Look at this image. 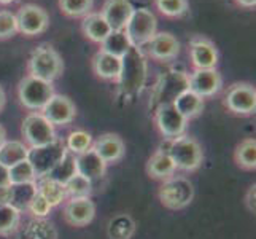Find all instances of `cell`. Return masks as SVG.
<instances>
[{"mask_svg":"<svg viewBox=\"0 0 256 239\" xmlns=\"http://www.w3.org/2000/svg\"><path fill=\"white\" fill-rule=\"evenodd\" d=\"M146 58L142 48L130 47L129 51L121 58V72L118 77V86L122 97H134L142 93L146 83Z\"/></svg>","mask_w":256,"mask_h":239,"instance_id":"1","label":"cell"},{"mask_svg":"<svg viewBox=\"0 0 256 239\" xmlns=\"http://www.w3.org/2000/svg\"><path fill=\"white\" fill-rule=\"evenodd\" d=\"M166 150L172 158L175 169H182L186 172L199 169L202 159H204V152H202L200 144L186 134L167 140Z\"/></svg>","mask_w":256,"mask_h":239,"instance_id":"2","label":"cell"},{"mask_svg":"<svg viewBox=\"0 0 256 239\" xmlns=\"http://www.w3.org/2000/svg\"><path fill=\"white\" fill-rule=\"evenodd\" d=\"M64 70V63L59 53L48 43H43L29 58L28 63V75L40 78L43 82L52 83L56 78L60 77Z\"/></svg>","mask_w":256,"mask_h":239,"instance_id":"3","label":"cell"},{"mask_svg":"<svg viewBox=\"0 0 256 239\" xmlns=\"http://www.w3.org/2000/svg\"><path fill=\"white\" fill-rule=\"evenodd\" d=\"M190 75L183 70H169L160 77L152 91V101H150V109L153 112L161 107V105L174 104L175 99L182 93L188 90Z\"/></svg>","mask_w":256,"mask_h":239,"instance_id":"4","label":"cell"},{"mask_svg":"<svg viewBox=\"0 0 256 239\" xmlns=\"http://www.w3.org/2000/svg\"><path fill=\"white\" fill-rule=\"evenodd\" d=\"M158 196L164 207L170 210H180L191 204L194 198V187L186 177L172 175L162 182Z\"/></svg>","mask_w":256,"mask_h":239,"instance_id":"5","label":"cell"},{"mask_svg":"<svg viewBox=\"0 0 256 239\" xmlns=\"http://www.w3.org/2000/svg\"><path fill=\"white\" fill-rule=\"evenodd\" d=\"M156 16L148 8H134L124 28V34L129 39L130 47L144 48L156 34Z\"/></svg>","mask_w":256,"mask_h":239,"instance_id":"6","label":"cell"},{"mask_svg":"<svg viewBox=\"0 0 256 239\" xmlns=\"http://www.w3.org/2000/svg\"><path fill=\"white\" fill-rule=\"evenodd\" d=\"M52 94H54L52 83L43 82V80L35 78L32 75H26L18 85L20 102L32 112H42V109L45 107Z\"/></svg>","mask_w":256,"mask_h":239,"instance_id":"7","label":"cell"},{"mask_svg":"<svg viewBox=\"0 0 256 239\" xmlns=\"http://www.w3.org/2000/svg\"><path fill=\"white\" fill-rule=\"evenodd\" d=\"M21 132L24 136L26 145L29 148L46 145L58 139L54 126L43 117L42 112H30L29 115H26V118L22 120Z\"/></svg>","mask_w":256,"mask_h":239,"instance_id":"8","label":"cell"},{"mask_svg":"<svg viewBox=\"0 0 256 239\" xmlns=\"http://www.w3.org/2000/svg\"><path fill=\"white\" fill-rule=\"evenodd\" d=\"M66 152H67L66 144H64V140H60V139L52 140V142L46 145L29 148L28 159L34 167L37 179L45 177L52 167L62 159Z\"/></svg>","mask_w":256,"mask_h":239,"instance_id":"9","label":"cell"},{"mask_svg":"<svg viewBox=\"0 0 256 239\" xmlns=\"http://www.w3.org/2000/svg\"><path fill=\"white\" fill-rule=\"evenodd\" d=\"M18 32H21L26 37H35L43 34L50 26V16L42 7L28 4L20 8L16 15Z\"/></svg>","mask_w":256,"mask_h":239,"instance_id":"10","label":"cell"},{"mask_svg":"<svg viewBox=\"0 0 256 239\" xmlns=\"http://www.w3.org/2000/svg\"><path fill=\"white\" fill-rule=\"evenodd\" d=\"M153 113H154L156 128L160 129V132L167 140L180 137L184 134L188 120L174 107V104L161 105V107H158Z\"/></svg>","mask_w":256,"mask_h":239,"instance_id":"11","label":"cell"},{"mask_svg":"<svg viewBox=\"0 0 256 239\" xmlns=\"http://www.w3.org/2000/svg\"><path fill=\"white\" fill-rule=\"evenodd\" d=\"M224 105L236 115H252L256 110V91L248 83H236L224 96Z\"/></svg>","mask_w":256,"mask_h":239,"instance_id":"12","label":"cell"},{"mask_svg":"<svg viewBox=\"0 0 256 239\" xmlns=\"http://www.w3.org/2000/svg\"><path fill=\"white\" fill-rule=\"evenodd\" d=\"M42 115L52 126H64L75 120L76 109L75 104L67 96L52 94L45 107L42 109Z\"/></svg>","mask_w":256,"mask_h":239,"instance_id":"13","label":"cell"},{"mask_svg":"<svg viewBox=\"0 0 256 239\" xmlns=\"http://www.w3.org/2000/svg\"><path fill=\"white\" fill-rule=\"evenodd\" d=\"M188 90L204 97H210L222 90L223 78L216 69H198L190 75Z\"/></svg>","mask_w":256,"mask_h":239,"instance_id":"14","label":"cell"},{"mask_svg":"<svg viewBox=\"0 0 256 239\" xmlns=\"http://www.w3.org/2000/svg\"><path fill=\"white\" fill-rule=\"evenodd\" d=\"M190 58L194 69H215L218 63V50L215 43L202 37V35H196L190 40Z\"/></svg>","mask_w":256,"mask_h":239,"instance_id":"15","label":"cell"},{"mask_svg":"<svg viewBox=\"0 0 256 239\" xmlns=\"http://www.w3.org/2000/svg\"><path fill=\"white\" fill-rule=\"evenodd\" d=\"M64 220L72 226H86L96 215V204L91 198H68L64 204Z\"/></svg>","mask_w":256,"mask_h":239,"instance_id":"16","label":"cell"},{"mask_svg":"<svg viewBox=\"0 0 256 239\" xmlns=\"http://www.w3.org/2000/svg\"><path fill=\"white\" fill-rule=\"evenodd\" d=\"M145 47L150 58L162 63L175 59L180 53V43L170 32H156Z\"/></svg>","mask_w":256,"mask_h":239,"instance_id":"17","label":"cell"},{"mask_svg":"<svg viewBox=\"0 0 256 239\" xmlns=\"http://www.w3.org/2000/svg\"><path fill=\"white\" fill-rule=\"evenodd\" d=\"M132 12L130 0H105L99 13L112 31H124Z\"/></svg>","mask_w":256,"mask_h":239,"instance_id":"18","label":"cell"},{"mask_svg":"<svg viewBox=\"0 0 256 239\" xmlns=\"http://www.w3.org/2000/svg\"><path fill=\"white\" fill-rule=\"evenodd\" d=\"M92 148L107 164L120 161L126 152L122 139L118 134H113V132H107V134L97 137L96 142H92Z\"/></svg>","mask_w":256,"mask_h":239,"instance_id":"19","label":"cell"},{"mask_svg":"<svg viewBox=\"0 0 256 239\" xmlns=\"http://www.w3.org/2000/svg\"><path fill=\"white\" fill-rule=\"evenodd\" d=\"M76 158V172L86 177L88 180H99L105 175V171H107V163L96 153V150L91 147L90 150L75 155Z\"/></svg>","mask_w":256,"mask_h":239,"instance_id":"20","label":"cell"},{"mask_svg":"<svg viewBox=\"0 0 256 239\" xmlns=\"http://www.w3.org/2000/svg\"><path fill=\"white\" fill-rule=\"evenodd\" d=\"M37 191V180L26 183H12L8 187V204L20 212L29 210V206Z\"/></svg>","mask_w":256,"mask_h":239,"instance_id":"21","label":"cell"},{"mask_svg":"<svg viewBox=\"0 0 256 239\" xmlns=\"http://www.w3.org/2000/svg\"><path fill=\"white\" fill-rule=\"evenodd\" d=\"M58 228L46 218L34 217L24 226H21L18 239H58Z\"/></svg>","mask_w":256,"mask_h":239,"instance_id":"22","label":"cell"},{"mask_svg":"<svg viewBox=\"0 0 256 239\" xmlns=\"http://www.w3.org/2000/svg\"><path fill=\"white\" fill-rule=\"evenodd\" d=\"M146 172L150 177H153V179H161V180H166L174 175L175 164L166 148L156 150V152L150 156L146 163Z\"/></svg>","mask_w":256,"mask_h":239,"instance_id":"23","label":"cell"},{"mask_svg":"<svg viewBox=\"0 0 256 239\" xmlns=\"http://www.w3.org/2000/svg\"><path fill=\"white\" fill-rule=\"evenodd\" d=\"M92 70L102 80H118L121 72V58L99 50L92 58Z\"/></svg>","mask_w":256,"mask_h":239,"instance_id":"24","label":"cell"},{"mask_svg":"<svg viewBox=\"0 0 256 239\" xmlns=\"http://www.w3.org/2000/svg\"><path fill=\"white\" fill-rule=\"evenodd\" d=\"M82 31H83L84 37L88 40H91L92 43H99V45L112 32L110 26L105 23V20L100 16V13H92V12L88 13L86 16H83Z\"/></svg>","mask_w":256,"mask_h":239,"instance_id":"25","label":"cell"},{"mask_svg":"<svg viewBox=\"0 0 256 239\" xmlns=\"http://www.w3.org/2000/svg\"><path fill=\"white\" fill-rule=\"evenodd\" d=\"M136 222L129 214H116L107 225L108 239H132L136 234Z\"/></svg>","mask_w":256,"mask_h":239,"instance_id":"26","label":"cell"},{"mask_svg":"<svg viewBox=\"0 0 256 239\" xmlns=\"http://www.w3.org/2000/svg\"><path fill=\"white\" fill-rule=\"evenodd\" d=\"M29 147L21 140H5L0 145V164L12 167L13 164L28 159Z\"/></svg>","mask_w":256,"mask_h":239,"instance_id":"27","label":"cell"},{"mask_svg":"<svg viewBox=\"0 0 256 239\" xmlns=\"http://www.w3.org/2000/svg\"><path fill=\"white\" fill-rule=\"evenodd\" d=\"M174 107L186 120H191V118H196L202 112V109H204V99H202L200 96H198L196 93L186 90L175 99Z\"/></svg>","mask_w":256,"mask_h":239,"instance_id":"28","label":"cell"},{"mask_svg":"<svg viewBox=\"0 0 256 239\" xmlns=\"http://www.w3.org/2000/svg\"><path fill=\"white\" fill-rule=\"evenodd\" d=\"M37 190L52 207L62 204L67 199V191L64 185L51 180L48 177H40V179H37Z\"/></svg>","mask_w":256,"mask_h":239,"instance_id":"29","label":"cell"},{"mask_svg":"<svg viewBox=\"0 0 256 239\" xmlns=\"http://www.w3.org/2000/svg\"><path fill=\"white\" fill-rule=\"evenodd\" d=\"M76 158L74 153L66 152V155L62 156V159L52 167V169L45 175L48 179L54 180L58 183H62L66 185L74 175H76Z\"/></svg>","mask_w":256,"mask_h":239,"instance_id":"30","label":"cell"},{"mask_svg":"<svg viewBox=\"0 0 256 239\" xmlns=\"http://www.w3.org/2000/svg\"><path fill=\"white\" fill-rule=\"evenodd\" d=\"M130 43L129 39L126 37L124 31H112L105 40L100 43V51L108 53L112 56L122 58L129 51Z\"/></svg>","mask_w":256,"mask_h":239,"instance_id":"31","label":"cell"},{"mask_svg":"<svg viewBox=\"0 0 256 239\" xmlns=\"http://www.w3.org/2000/svg\"><path fill=\"white\" fill-rule=\"evenodd\" d=\"M234 159H236L237 166H240L242 169L254 171V167H256V140L244 139L236 148Z\"/></svg>","mask_w":256,"mask_h":239,"instance_id":"32","label":"cell"},{"mask_svg":"<svg viewBox=\"0 0 256 239\" xmlns=\"http://www.w3.org/2000/svg\"><path fill=\"white\" fill-rule=\"evenodd\" d=\"M92 136L90 132H86L83 129H76V131H72L70 134L67 136V140H66V148L67 152L74 153V155H80L86 150H90L92 147Z\"/></svg>","mask_w":256,"mask_h":239,"instance_id":"33","label":"cell"},{"mask_svg":"<svg viewBox=\"0 0 256 239\" xmlns=\"http://www.w3.org/2000/svg\"><path fill=\"white\" fill-rule=\"evenodd\" d=\"M59 10L68 18H83L91 13L94 0H58Z\"/></svg>","mask_w":256,"mask_h":239,"instance_id":"34","label":"cell"},{"mask_svg":"<svg viewBox=\"0 0 256 239\" xmlns=\"http://www.w3.org/2000/svg\"><path fill=\"white\" fill-rule=\"evenodd\" d=\"M21 223V212L10 204H0V234H8L18 229Z\"/></svg>","mask_w":256,"mask_h":239,"instance_id":"35","label":"cell"},{"mask_svg":"<svg viewBox=\"0 0 256 239\" xmlns=\"http://www.w3.org/2000/svg\"><path fill=\"white\" fill-rule=\"evenodd\" d=\"M64 187L67 191V198H90V194L92 191V182L88 180L86 177L76 174Z\"/></svg>","mask_w":256,"mask_h":239,"instance_id":"36","label":"cell"},{"mask_svg":"<svg viewBox=\"0 0 256 239\" xmlns=\"http://www.w3.org/2000/svg\"><path fill=\"white\" fill-rule=\"evenodd\" d=\"M154 7L167 18H182L188 13V0H153Z\"/></svg>","mask_w":256,"mask_h":239,"instance_id":"37","label":"cell"},{"mask_svg":"<svg viewBox=\"0 0 256 239\" xmlns=\"http://www.w3.org/2000/svg\"><path fill=\"white\" fill-rule=\"evenodd\" d=\"M8 172H10V183H26L37 180V175H35V171L29 163V159H24V161H20L12 167H8Z\"/></svg>","mask_w":256,"mask_h":239,"instance_id":"38","label":"cell"},{"mask_svg":"<svg viewBox=\"0 0 256 239\" xmlns=\"http://www.w3.org/2000/svg\"><path fill=\"white\" fill-rule=\"evenodd\" d=\"M18 32L16 16L12 12H0V40L10 39Z\"/></svg>","mask_w":256,"mask_h":239,"instance_id":"39","label":"cell"},{"mask_svg":"<svg viewBox=\"0 0 256 239\" xmlns=\"http://www.w3.org/2000/svg\"><path fill=\"white\" fill-rule=\"evenodd\" d=\"M52 206L50 204V202L42 196V194L37 191V194L34 196L30 206H29V210L34 214V217H38V218H46L50 215Z\"/></svg>","mask_w":256,"mask_h":239,"instance_id":"40","label":"cell"},{"mask_svg":"<svg viewBox=\"0 0 256 239\" xmlns=\"http://www.w3.org/2000/svg\"><path fill=\"white\" fill-rule=\"evenodd\" d=\"M256 185L253 183L252 187L248 188V191H246V196H245V204H246V209H248L250 212H253L254 214V210H256Z\"/></svg>","mask_w":256,"mask_h":239,"instance_id":"41","label":"cell"},{"mask_svg":"<svg viewBox=\"0 0 256 239\" xmlns=\"http://www.w3.org/2000/svg\"><path fill=\"white\" fill-rule=\"evenodd\" d=\"M10 172H8V167L0 164V187H10Z\"/></svg>","mask_w":256,"mask_h":239,"instance_id":"42","label":"cell"},{"mask_svg":"<svg viewBox=\"0 0 256 239\" xmlns=\"http://www.w3.org/2000/svg\"><path fill=\"white\" fill-rule=\"evenodd\" d=\"M234 2L239 7H244V8H254L256 7V0H234Z\"/></svg>","mask_w":256,"mask_h":239,"instance_id":"43","label":"cell"},{"mask_svg":"<svg viewBox=\"0 0 256 239\" xmlns=\"http://www.w3.org/2000/svg\"><path fill=\"white\" fill-rule=\"evenodd\" d=\"M0 204H8V187H0Z\"/></svg>","mask_w":256,"mask_h":239,"instance_id":"44","label":"cell"},{"mask_svg":"<svg viewBox=\"0 0 256 239\" xmlns=\"http://www.w3.org/2000/svg\"><path fill=\"white\" fill-rule=\"evenodd\" d=\"M5 101H6V96H5V91H4V88L0 86V110L4 109V105H5Z\"/></svg>","mask_w":256,"mask_h":239,"instance_id":"45","label":"cell"},{"mask_svg":"<svg viewBox=\"0 0 256 239\" xmlns=\"http://www.w3.org/2000/svg\"><path fill=\"white\" fill-rule=\"evenodd\" d=\"M6 140V132H5V129H4V126L0 125V145H2L4 142Z\"/></svg>","mask_w":256,"mask_h":239,"instance_id":"46","label":"cell"},{"mask_svg":"<svg viewBox=\"0 0 256 239\" xmlns=\"http://www.w3.org/2000/svg\"><path fill=\"white\" fill-rule=\"evenodd\" d=\"M13 2H16V0H0V4L2 5H8V4H13Z\"/></svg>","mask_w":256,"mask_h":239,"instance_id":"47","label":"cell"}]
</instances>
